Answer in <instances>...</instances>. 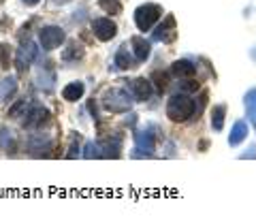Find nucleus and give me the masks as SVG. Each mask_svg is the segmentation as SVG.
<instances>
[{
  "mask_svg": "<svg viewBox=\"0 0 256 224\" xmlns=\"http://www.w3.org/2000/svg\"><path fill=\"white\" fill-rule=\"evenodd\" d=\"M194 114V100L186 94H173L166 102V118L171 122H186Z\"/></svg>",
  "mask_w": 256,
  "mask_h": 224,
  "instance_id": "1",
  "label": "nucleus"
},
{
  "mask_svg": "<svg viewBox=\"0 0 256 224\" xmlns=\"http://www.w3.org/2000/svg\"><path fill=\"white\" fill-rule=\"evenodd\" d=\"M160 15H162V6L160 4H141L134 11V24H137L141 32H148L160 20Z\"/></svg>",
  "mask_w": 256,
  "mask_h": 224,
  "instance_id": "2",
  "label": "nucleus"
},
{
  "mask_svg": "<svg viewBox=\"0 0 256 224\" xmlns=\"http://www.w3.org/2000/svg\"><path fill=\"white\" fill-rule=\"evenodd\" d=\"M102 105H105V109L114 111V114H124V111H128L130 105H132L130 92H126V90H107L105 96H102Z\"/></svg>",
  "mask_w": 256,
  "mask_h": 224,
  "instance_id": "3",
  "label": "nucleus"
},
{
  "mask_svg": "<svg viewBox=\"0 0 256 224\" xmlns=\"http://www.w3.org/2000/svg\"><path fill=\"white\" fill-rule=\"evenodd\" d=\"M38 41L43 50H56L64 43V30L60 26H43L38 30Z\"/></svg>",
  "mask_w": 256,
  "mask_h": 224,
  "instance_id": "4",
  "label": "nucleus"
},
{
  "mask_svg": "<svg viewBox=\"0 0 256 224\" xmlns=\"http://www.w3.org/2000/svg\"><path fill=\"white\" fill-rule=\"evenodd\" d=\"M22 126L24 128H36V126H43L47 120H50V111L41 105H28L26 107V114L22 116Z\"/></svg>",
  "mask_w": 256,
  "mask_h": 224,
  "instance_id": "5",
  "label": "nucleus"
},
{
  "mask_svg": "<svg viewBox=\"0 0 256 224\" xmlns=\"http://www.w3.org/2000/svg\"><path fill=\"white\" fill-rule=\"evenodd\" d=\"M92 32L98 41H111L118 34V26L109 18H96L92 22Z\"/></svg>",
  "mask_w": 256,
  "mask_h": 224,
  "instance_id": "6",
  "label": "nucleus"
},
{
  "mask_svg": "<svg viewBox=\"0 0 256 224\" xmlns=\"http://www.w3.org/2000/svg\"><path fill=\"white\" fill-rule=\"evenodd\" d=\"M154 38L156 41H162V43H173L175 38H178V28H175V18L173 15H166L164 22L156 28Z\"/></svg>",
  "mask_w": 256,
  "mask_h": 224,
  "instance_id": "7",
  "label": "nucleus"
},
{
  "mask_svg": "<svg viewBox=\"0 0 256 224\" xmlns=\"http://www.w3.org/2000/svg\"><path fill=\"white\" fill-rule=\"evenodd\" d=\"M34 56H36V45L34 43H24L20 50H18V56H15V66H18L20 73H26L28 66H30V62L34 60Z\"/></svg>",
  "mask_w": 256,
  "mask_h": 224,
  "instance_id": "8",
  "label": "nucleus"
},
{
  "mask_svg": "<svg viewBox=\"0 0 256 224\" xmlns=\"http://www.w3.org/2000/svg\"><path fill=\"white\" fill-rule=\"evenodd\" d=\"M134 143H137V150H134V156H152L154 152V134L148 130H141L134 134Z\"/></svg>",
  "mask_w": 256,
  "mask_h": 224,
  "instance_id": "9",
  "label": "nucleus"
},
{
  "mask_svg": "<svg viewBox=\"0 0 256 224\" xmlns=\"http://www.w3.org/2000/svg\"><path fill=\"white\" fill-rule=\"evenodd\" d=\"M171 73L178 79H190L196 75V66L190 60H175L171 64Z\"/></svg>",
  "mask_w": 256,
  "mask_h": 224,
  "instance_id": "10",
  "label": "nucleus"
},
{
  "mask_svg": "<svg viewBox=\"0 0 256 224\" xmlns=\"http://www.w3.org/2000/svg\"><path fill=\"white\" fill-rule=\"evenodd\" d=\"M130 45H132V52H134V60L137 62H146L152 54V45L141 36H132L130 38Z\"/></svg>",
  "mask_w": 256,
  "mask_h": 224,
  "instance_id": "11",
  "label": "nucleus"
},
{
  "mask_svg": "<svg viewBox=\"0 0 256 224\" xmlns=\"http://www.w3.org/2000/svg\"><path fill=\"white\" fill-rule=\"evenodd\" d=\"M132 92H134V96H137V100H143V102H146L150 96H152V84L148 82L146 77L134 79V82H132Z\"/></svg>",
  "mask_w": 256,
  "mask_h": 224,
  "instance_id": "12",
  "label": "nucleus"
},
{
  "mask_svg": "<svg viewBox=\"0 0 256 224\" xmlns=\"http://www.w3.org/2000/svg\"><path fill=\"white\" fill-rule=\"evenodd\" d=\"M15 92H18V79L4 77L2 82H0V100H11Z\"/></svg>",
  "mask_w": 256,
  "mask_h": 224,
  "instance_id": "13",
  "label": "nucleus"
},
{
  "mask_svg": "<svg viewBox=\"0 0 256 224\" xmlns=\"http://www.w3.org/2000/svg\"><path fill=\"white\" fill-rule=\"evenodd\" d=\"M246 137H248V124H246V122H235L233 130H230V134H228V146L235 148V146H239V143H242Z\"/></svg>",
  "mask_w": 256,
  "mask_h": 224,
  "instance_id": "14",
  "label": "nucleus"
},
{
  "mask_svg": "<svg viewBox=\"0 0 256 224\" xmlns=\"http://www.w3.org/2000/svg\"><path fill=\"white\" fill-rule=\"evenodd\" d=\"M84 92H86V88H84V84L82 82H73V84H68L66 88L62 90V96H64V100H70V102H75V100H79L84 96Z\"/></svg>",
  "mask_w": 256,
  "mask_h": 224,
  "instance_id": "15",
  "label": "nucleus"
},
{
  "mask_svg": "<svg viewBox=\"0 0 256 224\" xmlns=\"http://www.w3.org/2000/svg\"><path fill=\"white\" fill-rule=\"evenodd\" d=\"M116 66L122 68V70H128V68L134 66V60H132V56L128 54L126 47H120V50H118V54H116Z\"/></svg>",
  "mask_w": 256,
  "mask_h": 224,
  "instance_id": "16",
  "label": "nucleus"
},
{
  "mask_svg": "<svg viewBox=\"0 0 256 224\" xmlns=\"http://www.w3.org/2000/svg\"><path fill=\"white\" fill-rule=\"evenodd\" d=\"M246 111H248V118H250L252 126L256 128V90H250L246 94Z\"/></svg>",
  "mask_w": 256,
  "mask_h": 224,
  "instance_id": "17",
  "label": "nucleus"
},
{
  "mask_svg": "<svg viewBox=\"0 0 256 224\" xmlns=\"http://www.w3.org/2000/svg\"><path fill=\"white\" fill-rule=\"evenodd\" d=\"M224 116H226V107L224 105L214 107V111H212V128L214 130H222L224 128Z\"/></svg>",
  "mask_w": 256,
  "mask_h": 224,
  "instance_id": "18",
  "label": "nucleus"
},
{
  "mask_svg": "<svg viewBox=\"0 0 256 224\" xmlns=\"http://www.w3.org/2000/svg\"><path fill=\"white\" fill-rule=\"evenodd\" d=\"M0 146H2L4 152H15V134L6 130V128L0 130Z\"/></svg>",
  "mask_w": 256,
  "mask_h": 224,
  "instance_id": "19",
  "label": "nucleus"
},
{
  "mask_svg": "<svg viewBox=\"0 0 256 224\" xmlns=\"http://www.w3.org/2000/svg\"><path fill=\"white\" fill-rule=\"evenodd\" d=\"M98 6L107 15H120L122 13V4H120V0H98Z\"/></svg>",
  "mask_w": 256,
  "mask_h": 224,
  "instance_id": "20",
  "label": "nucleus"
},
{
  "mask_svg": "<svg viewBox=\"0 0 256 224\" xmlns=\"http://www.w3.org/2000/svg\"><path fill=\"white\" fill-rule=\"evenodd\" d=\"M11 60H13V56H11V47H9V43H0V68L9 70Z\"/></svg>",
  "mask_w": 256,
  "mask_h": 224,
  "instance_id": "21",
  "label": "nucleus"
},
{
  "mask_svg": "<svg viewBox=\"0 0 256 224\" xmlns=\"http://www.w3.org/2000/svg\"><path fill=\"white\" fill-rule=\"evenodd\" d=\"M62 58L64 60H79V58H84V50L77 43H68V47L62 54Z\"/></svg>",
  "mask_w": 256,
  "mask_h": 224,
  "instance_id": "22",
  "label": "nucleus"
},
{
  "mask_svg": "<svg viewBox=\"0 0 256 224\" xmlns=\"http://www.w3.org/2000/svg\"><path fill=\"white\" fill-rule=\"evenodd\" d=\"M152 82H154L158 92H164L166 88H169V73H160V70H156V73L152 75Z\"/></svg>",
  "mask_w": 256,
  "mask_h": 224,
  "instance_id": "23",
  "label": "nucleus"
},
{
  "mask_svg": "<svg viewBox=\"0 0 256 224\" xmlns=\"http://www.w3.org/2000/svg\"><path fill=\"white\" fill-rule=\"evenodd\" d=\"M86 158H98L100 156V146H94V143H88L86 146Z\"/></svg>",
  "mask_w": 256,
  "mask_h": 224,
  "instance_id": "24",
  "label": "nucleus"
},
{
  "mask_svg": "<svg viewBox=\"0 0 256 224\" xmlns=\"http://www.w3.org/2000/svg\"><path fill=\"white\" fill-rule=\"evenodd\" d=\"M198 90V82H194V79H184L182 84V92H196Z\"/></svg>",
  "mask_w": 256,
  "mask_h": 224,
  "instance_id": "25",
  "label": "nucleus"
},
{
  "mask_svg": "<svg viewBox=\"0 0 256 224\" xmlns=\"http://www.w3.org/2000/svg\"><path fill=\"white\" fill-rule=\"evenodd\" d=\"M22 2L26 4V6H34V4H38V2H41V0H22Z\"/></svg>",
  "mask_w": 256,
  "mask_h": 224,
  "instance_id": "26",
  "label": "nucleus"
},
{
  "mask_svg": "<svg viewBox=\"0 0 256 224\" xmlns=\"http://www.w3.org/2000/svg\"><path fill=\"white\" fill-rule=\"evenodd\" d=\"M54 4H66V2H70V0H52Z\"/></svg>",
  "mask_w": 256,
  "mask_h": 224,
  "instance_id": "27",
  "label": "nucleus"
},
{
  "mask_svg": "<svg viewBox=\"0 0 256 224\" xmlns=\"http://www.w3.org/2000/svg\"><path fill=\"white\" fill-rule=\"evenodd\" d=\"M252 58H254V60H256V50H252Z\"/></svg>",
  "mask_w": 256,
  "mask_h": 224,
  "instance_id": "28",
  "label": "nucleus"
}]
</instances>
